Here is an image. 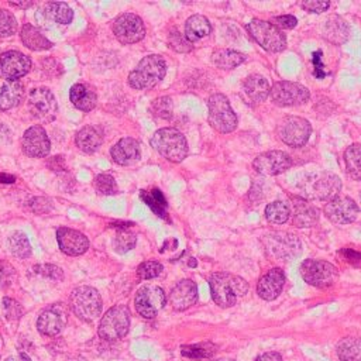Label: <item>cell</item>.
Wrapping results in <instances>:
<instances>
[{"label":"cell","mask_w":361,"mask_h":361,"mask_svg":"<svg viewBox=\"0 0 361 361\" xmlns=\"http://www.w3.org/2000/svg\"><path fill=\"white\" fill-rule=\"evenodd\" d=\"M209 286L214 303L220 307L234 306L240 296L248 292V283L230 272H216L209 278Z\"/></svg>","instance_id":"cell-1"},{"label":"cell","mask_w":361,"mask_h":361,"mask_svg":"<svg viewBox=\"0 0 361 361\" xmlns=\"http://www.w3.org/2000/svg\"><path fill=\"white\" fill-rule=\"evenodd\" d=\"M151 147L171 162H182L188 155V141L175 127H164L154 133L149 140Z\"/></svg>","instance_id":"cell-2"},{"label":"cell","mask_w":361,"mask_h":361,"mask_svg":"<svg viewBox=\"0 0 361 361\" xmlns=\"http://www.w3.org/2000/svg\"><path fill=\"white\" fill-rule=\"evenodd\" d=\"M166 73V62L161 55L144 56L128 75V85L137 90H145L159 83Z\"/></svg>","instance_id":"cell-3"},{"label":"cell","mask_w":361,"mask_h":361,"mask_svg":"<svg viewBox=\"0 0 361 361\" xmlns=\"http://www.w3.org/2000/svg\"><path fill=\"white\" fill-rule=\"evenodd\" d=\"M303 196L310 200H331L341 190V180L337 175L322 171L307 175L299 185Z\"/></svg>","instance_id":"cell-4"},{"label":"cell","mask_w":361,"mask_h":361,"mask_svg":"<svg viewBox=\"0 0 361 361\" xmlns=\"http://www.w3.org/2000/svg\"><path fill=\"white\" fill-rule=\"evenodd\" d=\"M69 307L79 319L92 322L102 313L103 302L94 288L78 286L69 296Z\"/></svg>","instance_id":"cell-5"},{"label":"cell","mask_w":361,"mask_h":361,"mask_svg":"<svg viewBox=\"0 0 361 361\" xmlns=\"http://www.w3.org/2000/svg\"><path fill=\"white\" fill-rule=\"evenodd\" d=\"M245 28L250 37L265 51L281 52L286 47V37L283 31L269 21L254 18Z\"/></svg>","instance_id":"cell-6"},{"label":"cell","mask_w":361,"mask_h":361,"mask_svg":"<svg viewBox=\"0 0 361 361\" xmlns=\"http://www.w3.org/2000/svg\"><path fill=\"white\" fill-rule=\"evenodd\" d=\"M207 121L219 133L227 134L235 130L237 116L228 102L221 93H214L207 100Z\"/></svg>","instance_id":"cell-7"},{"label":"cell","mask_w":361,"mask_h":361,"mask_svg":"<svg viewBox=\"0 0 361 361\" xmlns=\"http://www.w3.org/2000/svg\"><path fill=\"white\" fill-rule=\"evenodd\" d=\"M130 309L126 305L110 307L99 323V336L107 341L124 337L130 329Z\"/></svg>","instance_id":"cell-8"},{"label":"cell","mask_w":361,"mask_h":361,"mask_svg":"<svg viewBox=\"0 0 361 361\" xmlns=\"http://www.w3.org/2000/svg\"><path fill=\"white\" fill-rule=\"evenodd\" d=\"M299 272L305 282L316 288H329L338 276L337 267L324 259H305Z\"/></svg>","instance_id":"cell-9"},{"label":"cell","mask_w":361,"mask_h":361,"mask_svg":"<svg viewBox=\"0 0 361 361\" xmlns=\"http://www.w3.org/2000/svg\"><path fill=\"white\" fill-rule=\"evenodd\" d=\"M265 251L269 257L278 259H292L300 252V241L292 233L276 231L264 235L262 238Z\"/></svg>","instance_id":"cell-10"},{"label":"cell","mask_w":361,"mask_h":361,"mask_svg":"<svg viewBox=\"0 0 361 361\" xmlns=\"http://www.w3.org/2000/svg\"><path fill=\"white\" fill-rule=\"evenodd\" d=\"M312 134L310 123L299 116H286L278 124V135L283 144L298 148L303 147Z\"/></svg>","instance_id":"cell-11"},{"label":"cell","mask_w":361,"mask_h":361,"mask_svg":"<svg viewBox=\"0 0 361 361\" xmlns=\"http://www.w3.org/2000/svg\"><path fill=\"white\" fill-rule=\"evenodd\" d=\"M269 96L276 106L288 107V106H299L309 100L310 93L307 87L300 83L279 80L272 85L269 90Z\"/></svg>","instance_id":"cell-12"},{"label":"cell","mask_w":361,"mask_h":361,"mask_svg":"<svg viewBox=\"0 0 361 361\" xmlns=\"http://www.w3.org/2000/svg\"><path fill=\"white\" fill-rule=\"evenodd\" d=\"M28 111L39 121H52L58 111V104L54 93L47 87L32 89L27 100Z\"/></svg>","instance_id":"cell-13"},{"label":"cell","mask_w":361,"mask_h":361,"mask_svg":"<svg viewBox=\"0 0 361 361\" xmlns=\"http://www.w3.org/2000/svg\"><path fill=\"white\" fill-rule=\"evenodd\" d=\"M165 292L157 285H145L140 288L134 298L137 312L145 319H154L157 313L165 306Z\"/></svg>","instance_id":"cell-14"},{"label":"cell","mask_w":361,"mask_h":361,"mask_svg":"<svg viewBox=\"0 0 361 361\" xmlns=\"http://www.w3.org/2000/svg\"><path fill=\"white\" fill-rule=\"evenodd\" d=\"M113 34L121 44H135L145 35L142 20L133 13H123L113 21Z\"/></svg>","instance_id":"cell-15"},{"label":"cell","mask_w":361,"mask_h":361,"mask_svg":"<svg viewBox=\"0 0 361 361\" xmlns=\"http://www.w3.org/2000/svg\"><path fill=\"white\" fill-rule=\"evenodd\" d=\"M326 217L336 224H348L355 221L360 214L357 203L348 196H336L324 206Z\"/></svg>","instance_id":"cell-16"},{"label":"cell","mask_w":361,"mask_h":361,"mask_svg":"<svg viewBox=\"0 0 361 361\" xmlns=\"http://www.w3.org/2000/svg\"><path fill=\"white\" fill-rule=\"evenodd\" d=\"M290 166H292V158L286 152L279 149L262 152L252 162V168L258 173L268 175V176L279 175L286 169H289Z\"/></svg>","instance_id":"cell-17"},{"label":"cell","mask_w":361,"mask_h":361,"mask_svg":"<svg viewBox=\"0 0 361 361\" xmlns=\"http://www.w3.org/2000/svg\"><path fill=\"white\" fill-rule=\"evenodd\" d=\"M31 69V59L18 51H7L0 54V78L16 82Z\"/></svg>","instance_id":"cell-18"},{"label":"cell","mask_w":361,"mask_h":361,"mask_svg":"<svg viewBox=\"0 0 361 361\" xmlns=\"http://www.w3.org/2000/svg\"><path fill=\"white\" fill-rule=\"evenodd\" d=\"M68 323V310L63 305H51L45 307L38 320L37 329L44 336H56L59 334Z\"/></svg>","instance_id":"cell-19"},{"label":"cell","mask_w":361,"mask_h":361,"mask_svg":"<svg viewBox=\"0 0 361 361\" xmlns=\"http://www.w3.org/2000/svg\"><path fill=\"white\" fill-rule=\"evenodd\" d=\"M23 151L32 158L47 157L51 149V142L47 131L41 126H32L25 130L21 140Z\"/></svg>","instance_id":"cell-20"},{"label":"cell","mask_w":361,"mask_h":361,"mask_svg":"<svg viewBox=\"0 0 361 361\" xmlns=\"http://www.w3.org/2000/svg\"><path fill=\"white\" fill-rule=\"evenodd\" d=\"M56 241L59 245V250L66 255H80L86 252L89 248V240L87 237L73 228L69 227H59L56 230Z\"/></svg>","instance_id":"cell-21"},{"label":"cell","mask_w":361,"mask_h":361,"mask_svg":"<svg viewBox=\"0 0 361 361\" xmlns=\"http://www.w3.org/2000/svg\"><path fill=\"white\" fill-rule=\"evenodd\" d=\"M283 285H285L283 271L281 268H272L259 278L257 285V293L261 299L271 302L281 295Z\"/></svg>","instance_id":"cell-22"},{"label":"cell","mask_w":361,"mask_h":361,"mask_svg":"<svg viewBox=\"0 0 361 361\" xmlns=\"http://www.w3.org/2000/svg\"><path fill=\"white\" fill-rule=\"evenodd\" d=\"M197 300V286L192 279L179 281L169 293V302L175 310H185Z\"/></svg>","instance_id":"cell-23"},{"label":"cell","mask_w":361,"mask_h":361,"mask_svg":"<svg viewBox=\"0 0 361 361\" xmlns=\"http://www.w3.org/2000/svg\"><path fill=\"white\" fill-rule=\"evenodd\" d=\"M110 155L113 161L118 165H133L141 157L140 144L137 140L131 137H124L118 140L110 149Z\"/></svg>","instance_id":"cell-24"},{"label":"cell","mask_w":361,"mask_h":361,"mask_svg":"<svg viewBox=\"0 0 361 361\" xmlns=\"http://www.w3.org/2000/svg\"><path fill=\"white\" fill-rule=\"evenodd\" d=\"M290 216H292L293 224L300 228L313 227L319 221V210L312 203H309L306 199H302V197L292 199Z\"/></svg>","instance_id":"cell-25"},{"label":"cell","mask_w":361,"mask_h":361,"mask_svg":"<svg viewBox=\"0 0 361 361\" xmlns=\"http://www.w3.org/2000/svg\"><path fill=\"white\" fill-rule=\"evenodd\" d=\"M243 90L251 102L261 103L269 96L271 87H269L268 80L262 75L252 73V75L247 76L245 80L243 82Z\"/></svg>","instance_id":"cell-26"},{"label":"cell","mask_w":361,"mask_h":361,"mask_svg":"<svg viewBox=\"0 0 361 361\" xmlns=\"http://www.w3.org/2000/svg\"><path fill=\"white\" fill-rule=\"evenodd\" d=\"M69 99L72 104L82 111L93 110L97 102L94 90L85 83H75L69 90Z\"/></svg>","instance_id":"cell-27"},{"label":"cell","mask_w":361,"mask_h":361,"mask_svg":"<svg viewBox=\"0 0 361 361\" xmlns=\"http://www.w3.org/2000/svg\"><path fill=\"white\" fill-rule=\"evenodd\" d=\"M75 142L78 148L86 154L94 152L103 142L102 131L94 126H86L78 131Z\"/></svg>","instance_id":"cell-28"},{"label":"cell","mask_w":361,"mask_h":361,"mask_svg":"<svg viewBox=\"0 0 361 361\" xmlns=\"http://www.w3.org/2000/svg\"><path fill=\"white\" fill-rule=\"evenodd\" d=\"M23 44L32 51H45L52 47V42L32 24H24L20 31Z\"/></svg>","instance_id":"cell-29"},{"label":"cell","mask_w":361,"mask_h":361,"mask_svg":"<svg viewBox=\"0 0 361 361\" xmlns=\"http://www.w3.org/2000/svg\"><path fill=\"white\" fill-rule=\"evenodd\" d=\"M210 31H212V25L209 20L202 14H193L185 23L183 35L188 38L189 42H195L207 37Z\"/></svg>","instance_id":"cell-30"},{"label":"cell","mask_w":361,"mask_h":361,"mask_svg":"<svg viewBox=\"0 0 361 361\" xmlns=\"http://www.w3.org/2000/svg\"><path fill=\"white\" fill-rule=\"evenodd\" d=\"M24 97V86L21 82H7L0 89V110H10L20 104Z\"/></svg>","instance_id":"cell-31"},{"label":"cell","mask_w":361,"mask_h":361,"mask_svg":"<svg viewBox=\"0 0 361 361\" xmlns=\"http://www.w3.org/2000/svg\"><path fill=\"white\" fill-rule=\"evenodd\" d=\"M42 13L52 23H58V24H69L73 18L72 8L63 1H49V3H47L44 6Z\"/></svg>","instance_id":"cell-32"},{"label":"cell","mask_w":361,"mask_h":361,"mask_svg":"<svg viewBox=\"0 0 361 361\" xmlns=\"http://www.w3.org/2000/svg\"><path fill=\"white\" fill-rule=\"evenodd\" d=\"M244 59H245L244 54H241L235 49H227V48L216 49L212 55L213 63L221 69H233V68L238 66L240 63H243Z\"/></svg>","instance_id":"cell-33"},{"label":"cell","mask_w":361,"mask_h":361,"mask_svg":"<svg viewBox=\"0 0 361 361\" xmlns=\"http://www.w3.org/2000/svg\"><path fill=\"white\" fill-rule=\"evenodd\" d=\"M324 37L333 44L344 42L348 37V27L345 21L337 16L330 17L324 25Z\"/></svg>","instance_id":"cell-34"},{"label":"cell","mask_w":361,"mask_h":361,"mask_svg":"<svg viewBox=\"0 0 361 361\" xmlns=\"http://www.w3.org/2000/svg\"><path fill=\"white\" fill-rule=\"evenodd\" d=\"M140 197L144 200V203L158 216L165 219L166 217V209H168V203L165 196L162 195V192L157 188L151 189V190H141Z\"/></svg>","instance_id":"cell-35"},{"label":"cell","mask_w":361,"mask_h":361,"mask_svg":"<svg viewBox=\"0 0 361 361\" xmlns=\"http://www.w3.org/2000/svg\"><path fill=\"white\" fill-rule=\"evenodd\" d=\"M340 361H361V338L347 337L337 344Z\"/></svg>","instance_id":"cell-36"},{"label":"cell","mask_w":361,"mask_h":361,"mask_svg":"<svg viewBox=\"0 0 361 361\" xmlns=\"http://www.w3.org/2000/svg\"><path fill=\"white\" fill-rule=\"evenodd\" d=\"M345 171L354 180H361V144H351L344 151Z\"/></svg>","instance_id":"cell-37"},{"label":"cell","mask_w":361,"mask_h":361,"mask_svg":"<svg viewBox=\"0 0 361 361\" xmlns=\"http://www.w3.org/2000/svg\"><path fill=\"white\" fill-rule=\"evenodd\" d=\"M217 351V345L213 343H199V344H188L180 347V353L183 357L190 360H209Z\"/></svg>","instance_id":"cell-38"},{"label":"cell","mask_w":361,"mask_h":361,"mask_svg":"<svg viewBox=\"0 0 361 361\" xmlns=\"http://www.w3.org/2000/svg\"><path fill=\"white\" fill-rule=\"evenodd\" d=\"M265 219L272 224H283L290 217V206L283 200H275L265 206Z\"/></svg>","instance_id":"cell-39"},{"label":"cell","mask_w":361,"mask_h":361,"mask_svg":"<svg viewBox=\"0 0 361 361\" xmlns=\"http://www.w3.org/2000/svg\"><path fill=\"white\" fill-rule=\"evenodd\" d=\"M7 245L10 252L17 258H28L31 255V244L21 231L13 233L7 240Z\"/></svg>","instance_id":"cell-40"},{"label":"cell","mask_w":361,"mask_h":361,"mask_svg":"<svg viewBox=\"0 0 361 361\" xmlns=\"http://www.w3.org/2000/svg\"><path fill=\"white\" fill-rule=\"evenodd\" d=\"M137 243V237L134 233H131L127 227H120V230L117 231L114 240H113V247L114 251L118 254H124L128 252L130 250H133L135 247Z\"/></svg>","instance_id":"cell-41"},{"label":"cell","mask_w":361,"mask_h":361,"mask_svg":"<svg viewBox=\"0 0 361 361\" xmlns=\"http://www.w3.org/2000/svg\"><path fill=\"white\" fill-rule=\"evenodd\" d=\"M149 111L154 117L162 118V120H169L172 117V100L168 96H161L157 97L151 106Z\"/></svg>","instance_id":"cell-42"},{"label":"cell","mask_w":361,"mask_h":361,"mask_svg":"<svg viewBox=\"0 0 361 361\" xmlns=\"http://www.w3.org/2000/svg\"><path fill=\"white\" fill-rule=\"evenodd\" d=\"M93 186L100 195H114L118 190L116 179L110 173H99L93 180Z\"/></svg>","instance_id":"cell-43"},{"label":"cell","mask_w":361,"mask_h":361,"mask_svg":"<svg viewBox=\"0 0 361 361\" xmlns=\"http://www.w3.org/2000/svg\"><path fill=\"white\" fill-rule=\"evenodd\" d=\"M168 45L176 52H189L193 48L192 42H189L188 38L183 34H180L178 30H172L169 32Z\"/></svg>","instance_id":"cell-44"},{"label":"cell","mask_w":361,"mask_h":361,"mask_svg":"<svg viewBox=\"0 0 361 361\" xmlns=\"http://www.w3.org/2000/svg\"><path fill=\"white\" fill-rule=\"evenodd\" d=\"M162 271H164V267H162L161 262H158V261H144L138 265L137 275L141 279H152V278H157L158 275H161Z\"/></svg>","instance_id":"cell-45"},{"label":"cell","mask_w":361,"mask_h":361,"mask_svg":"<svg viewBox=\"0 0 361 361\" xmlns=\"http://www.w3.org/2000/svg\"><path fill=\"white\" fill-rule=\"evenodd\" d=\"M17 31V21L11 11L0 8V37L13 35Z\"/></svg>","instance_id":"cell-46"},{"label":"cell","mask_w":361,"mask_h":361,"mask_svg":"<svg viewBox=\"0 0 361 361\" xmlns=\"http://www.w3.org/2000/svg\"><path fill=\"white\" fill-rule=\"evenodd\" d=\"M1 312H3V316L6 319L18 320L23 314V307L17 300L10 299V298H4L1 300Z\"/></svg>","instance_id":"cell-47"},{"label":"cell","mask_w":361,"mask_h":361,"mask_svg":"<svg viewBox=\"0 0 361 361\" xmlns=\"http://www.w3.org/2000/svg\"><path fill=\"white\" fill-rule=\"evenodd\" d=\"M32 271H34L35 274L44 276V278H49V279L56 281V282L63 279V272H62V269H61L59 267H56V265H51V264L35 265V267L32 268Z\"/></svg>","instance_id":"cell-48"},{"label":"cell","mask_w":361,"mask_h":361,"mask_svg":"<svg viewBox=\"0 0 361 361\" xmlns=\"http://www.w3.org/2000/svg\"><path fill=\"white\" fill-rule=\"evenodd\" d=\"M16 281V269L7 261L0 259V286L7 288Z\"/></svg>","instance_id":"cell-49"},{"label":"cell","mask_w":361,"mask_h":361,"mask_svg":"<svg viewBox=\"0 0 361 361\" xmlns=\"http://www.w3.org/2000/svg\"><path fill=\"white\" fill-rule=\"evenodd\" d=\"M300 7L309 13H323L330 7V1L327 0H303Z\"/></svg>","instance_id":"cell-50"},{"label":"cell","mask_w":361,"mask_h":361,"mask_svg":"<svg viewBox=\"0 0 361 361\" xmlns=\"http://www.w3.org/2000/svg\"><path fill=\"white\" fill-rule=\"evenodd\" d=\"M298 20L295 16L292 14H283V16H278L272 18V24L276 25L279 30L281 28H293L296 25Z\"/></svg>","instance_id":"cell-51"},{"label":"cell","mask_w":361,"mask_h":361,"mask_svg":"<svg viewBox=\"0 0 361 361\" xmlns=\"http://www.w3.org/2000/svg\"><path fill=\"white\" fill-rule=\"evenodd\" d=\"M30 207H31V210H34L35 213L42 214V213H48V212L51 210L52 204H51V202H49L48 199H45V197H35V199H32V200L30 202Z\"/></svg>","instance_id":"cell-52"},{"label":"cell","mask_w":361,"mask_h":361,"mask_svg":"<svg viewBox=\"0 0 361 361\" xmlns=\"http://www.w3.org/2000/svg\"><path fill=\"white\" fill-rule=\"evenodd\" d=\"M340 254L344 257V259L353 265H358L361 262V252L351 250V248H343Z\"/></svg>","instance_id":"cell-53"},{"label":"cell","mask_w":361,"mask_h":361,"mask_svg":"<svg viewBox=\"0 0 361 361\" xmlns=\"http://www.w3.org/2000/svg\"><path fill=\"white\" fill-rule=\"evenodd\" d=\"M313 63H314V75L317 78H323L324 76V72H323V63H322V52L320 51H316L313 54V58H312Z\"/></svg>","instance_id":"cell-54"},{"label":"cell","mask_w":361,"mask_h":361,"mask_svg":"<svg viewBox=\"0 0 361 361\" xmlns=\"http://www.w3.org/2000/svg\"><path fill=\"white\" fill-rule=\"evenodd\" d=\"M255 361H282V357L279 353H275V351H271V353H265V354H261L255 358Z\"/></svg>","instance_id":"cell-55"},{"label":"cell","mask_w":361,"mask_h":361,"mask_svg":"<svg viewBox=\"0 0 361 361\" xmlns=\"http://www.w3.org/2000/svg\"><path fill=\"white\" fill-rule=\"evenodd\" d=\"M16 178L8 173H0V183H13Z\"/></svg>","instance_id":"cell-56"},{"label":"cell","mask_w":361,"mask_h":361,"mask_svg":"<svg viewBox=\"0 0 361 361\" xmlns=\"http://www.w3.org/2000/svg\"><path fill=\"white\" fill-rule=\"evenodd\" d=\"M34 3L32 1H21V3H14V1H10V6H16V7H21V8H27L30 6H32Z\"/></svg>","instance_id":"cell-57"},{"label":"cell","mask_w":361,"mask_h":361,"mask_svg":"<svg viewBox=\"0 0 361 361\" xmlns=\"http://www.w3.org/2000/svg\"><path fill=\"white\" fill-rule=\"evenodd\" d=\"M18 355H20V358H21V361H31V358H30V357H28V355H27V354H25V353H20V354H18Z\"/></svg>","instance_id":"cell-58"},{"label":"cell","mask_w":361,"mask_h":361,"mask_svg":"<svg viewBox=\"0 0 361 361\" xmlns=\"http://www.w3.org/2000/svg\"><path fill=\"white\" fill-rule=\"evenodd\" d=\"M6 361H21V358H20V355H17V357H8Z\"/></svg>","instance_id":"cell-59"},{"label":"cell","mask_w":361,"mask_h":361,"mask_svg":"<svg viewBox=\"0 0 361 361\" xmlns=\"http://www.w3.org/2000/svg\"><path fill=\"white\" fill-rule=\"evenodd\" d=\"M190 259H192V261H190V262H189V265H190V267H195V265H196V262H195V261H193V258H190Z\"/></svg>","instance_id":"cell-60"},{"label":"cell","mask_w":361,"mask_h":361,"mask_svg":"<svg viewBox=\"0 0 361 361\" xmlns=\"http://www.w3.org/2000/svg\"><path fill=\"white\" fill-rule=\"evenodd\" d=\"M213 361H234V360H227V358H221V360H213Z\"/></svg>","instance_id":"cell-61"}]
</instances>
